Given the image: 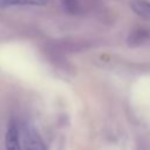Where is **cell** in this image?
Segmentation results:
<instances>
[{
	"label": "cell",
	"instance_id": "6da1fadb",
	"mask_svg": "<svg viewBox=\"0 0 150 150\" xmlns=\"http://www.w3.org/2000/svg\"><path fill=\"white\" fill-rule=\"evenodd\" d=\"M25 148L26 150H46V146L41 136L36 132L34 128H27L26 130Z\"/></svg>",
	"mask_w": 150,
	"mask_h": 150
},
{
	"label": "cell",
	"instance_id": "7a4b0ae2",
	"mask_svg": "<svg viewBox=\"0 0 150 150\" xmlns=\"http://www.w3.org/2000/svg\"><path fill=\"white\" fill-rule=\"evenodd\" d=\"M6 150H21L19 141V130L14 122H11L6 132Z\"/></svg>",
	"mask_w": 150,
	"mask_h": 150
},
{
	"label": "cell",
	"instance_id": "3957f363",
	"mask_svg": "<svg viewBox=\"0 0 150 150\" xmlns=\"http://www.w3.org/2000/svg\"><path fill=\"white\" fill-rule=\"evenodd\" d=\"M48 4V0H0L1 7H42Z\"/></svg>",
	"mask_w": 150,
	"mask_h": 150
},
{
	"label": "cell",
	"instance_id": "277c9868",
	"mask_svg": "<svg viewBox=\"0 0 150 150\" xmlns=\"http://www.w3.org/2000/svg\"><path fill=\"white\" fill-rule=\"evenodd\" d=\"M131 9L139 16L150 20V1L146 0H131Z\"/></svg>",
	"mask_w": 150,
	"mask_h": 150
}]
</instances>
